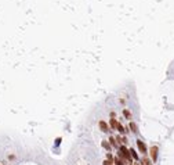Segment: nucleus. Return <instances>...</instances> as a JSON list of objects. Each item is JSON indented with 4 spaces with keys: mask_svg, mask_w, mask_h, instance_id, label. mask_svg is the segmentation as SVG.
<instances>
[{
    "mask_svg": "<svg viewBox=\"0 0 174 165\" xmlns=\"http://www.w3.org/2000/svg\"><path fill=\"white\" fill-rule=\"evenodd\" d=\"M119 158H120V160H123L124 162H128L130 165L133 164V160H131V154H130V150L126 149L124 146L119 147Z\"/></svg>",
    "mask_w": 174,
    "mask_h": 165,
    "instance_id": "f257e3e1",
    "label": "nucleus"
},
{
    "mask_svg": "<svg viewBox=\"0 0 174 165\" xmlns=\"http://www.w3.org/2000/svg\"><path fill=\"white\" fill-rule=\"evenodd\" d=\"M158 151H159L158 146H152L149 149V154H151V158H152L153 162H156V160H158Z\"/></svg>",
    "mask_w": 174,
    "mask_h": 165,
    "instance_id": "f03ea898",
    "label": "nucleus"
},
{
    "mask_svg": "<svg viewBox=\"0 0 174 165\" xmlns=\"http://www.w3.org/2000/svg\"><path fill=\"white\" fill-rule=\"evenodd\" d=\"M135 143H137V147H138V150H140V153H142V154H147V153H148V149H147V146H145V143H144L142 140L138 139Z\"/></svg>",
    "mask_w": 174,
    "mask_h": 165,
    "instance_id": "7ed1b4c3",
    "label": "nucleus"
},
{
    "mask_svg": "<svg viewBox=\"0 0 174 165\" xmlns=\"http://www.w3.org/2000/svg\"><path fill=\"white\" fill-rule=\"evenodd\" d=\"M98 125H100V129H101V131H102V132H109V126H108V124H106V122H105V121H100V122H98Z\"/></svg>",
    "mask_w": 174,
    "mask_h": 165,
    "instance_id": "20e7f679",
    "label": "nucleus"
},
{
    "mask_svg": "<svg viewBox=\"0 0 174 165\" xmlns=\"http://www.w3.org/2000/svg\"><path fill=\"white\" fill-rule=\"evenodd\" d=\"M128 129H130L133 133H138V126H137V124H135V122H131V121H130Z\"/></svg>",
    "mask_w": 174,
    "mask_h": 165,
    "instance_id": "39448f33",
    "label": "nucleus"
},
{
    "mask_svg": "<svg viewBox=\"0 0 174 165\" xmlns=\"http://www.w3.org/2000/svg\"><path fill=\"white\" fill-rule=\"evenodd\" d=\"M116 129L119 131V133H120V135H124V133H126V129H124V126L120 124V122H118V126H116Z\"/></svg>",
    "mask_w": 174,
    "mask_h": 165,
    "instance_id": "423d86ee",
    "label": "nucleus"
},
{
    "mask_svg": "<svg viewBox=\"0 0 174 165\" xmlns=\"http://www.w3.org/2000/svg\"><path fill=\"white\" fill-rule=\"evenodd\" d=\"M113 164L115 165H126V162L123 160H120L119 157H116V158H113Z\"/></svg>",
    "mask_w": 174,
    "mask_h": 165,
    "instance_id": "0eeeda50",
    "label": "nucleus"
},
{
    "mask_svg": "<svg viewBox=\"0 0 174 165\" xmlns=\"http://www.w3.org/2000/svg\"><path fill=\"white\" fill-rule=\"evenodd\" d=\"M123 115H124V118H126V119H131V112H130L127 108H124V110H123Z\"/></svg>",
    "mask_w": 174,
    "mask_h": 165,
    "instance_id": "6e6552de",
    "label": "nucleus"
},
{
    "mask_svg": "<svg viewBox=\"0 0 174 165\" xmlns=\"http://www.w3.org/2000/svg\"><path fill=\"white\" fill-rule=\"evenodd\" d=\"M109 124H111V128H112V129H116V126H118V121H116L115 118H112L111 121H109Z\"/></svg>",
    "mask_w": 174,
    "mask_h": 165,
    "instance_id": "1a4fd4ad",
    "label": "nucleus"
},
{
    "mask_svg": "<svg viewBox=\"0 0 174 165\" xmlns=\"http://www.w3.org/2000/svg\"><path fill=\"white\" fill-rule=\"evenodd\" d=\"M102 147H104L105 150H108V151H111V147H112V146H111V144H109V143H108L106 140H104V141H102Z\"/></svg>",
    "mask_w": 174,
    "mask_h": 165,
    "instance_id": "9d476101",
    "label": "nucleus"
},
{
    "mask_svg": "<svg viewBox=\"0 0 174 165\" xmlns=\"http://www.w3.org/2000/svg\"><path fill=\"white\" fill-rule=\"evenodd\" d=\"M142 164L144 165H152V161L149 158H142Z\"/></svg>",
    "mask_w": 174,
    "mask_h": 165,
    "instance_id": "9b49d317",
    "label": "nucleus"
},
{
    "mask_svg": "<svg viewBox=\"0 0 174 165\" xmlns=\"http://www.w3.org/2000/svg\"><path fill=\"white\" fill-rule=\"evenodd\" d=\"M109 141H111V146H113V147H118V143H116V139H115V137H111V139H109Z\"/></svg>",
    "mask_w": 174,
    "mask_h": 165,
    "instance_id": "f8f14e48",
    "label": "nucleus"
},
{
    "mask_svg": "<svg viewBox=\"0 0 174 165\" xmlns=\"http://www.w3.org/2000/svg\"><path fill=\"white\" fill-rule=\"evenodd\" d=\"M130 154H131V157L134 158V160H138V155H137V153H135V151H134L133 149L130 150Z\"/></svg>",
    "mask_w": 174,
    "mask_h": 165,
    "instance_id": "ddd939ff",
    "label": "nucleus"
},
{
    "mask_svg": "<svg viewBox=\"0 0 174 165\" xmlns=\"http://www.w3.org/2000/svg\"><path fill=\"white\" fill-rule=\"evenodd\" d=\"M102 164H104V165H113V162H112V161H109V160H105Z\"/></svg>",
    "mask_w": 174,
    "mask_h": 165,
    "instance_id": "4468645a",
    "label": "nucleus"
},
{
    "mask_svg": "<svg viewBox=\"0 0 174 165\" xmlns=\"http://www.w3.org/2000/svg\"><path fill=\"white\" fill-rule=\"evenodd\" d=\"M106 160H109V161H112V160H113V157H112L111 153H108V154H106Z\"/></svg>",
    "mask_w": 174,
    "mask_h": 165,
    "instance_id": "2eb2a0df",
    "label": "nucleus"
},
{
    "mask_svg": "<svg viewBox=\"0 0 174 165\" xmlns=\"http://www.w3.org/2000/svg\"><path fill=\"white\" fill-rule=\"evenodd\" d=\"M134 165H144V164H134Z\"/></svg>",
    "mask_w": 174,
    "mask_h": 165,
    "instance_id": "dca6fc26",
    "label": "nucleus"
}]
</instances>
